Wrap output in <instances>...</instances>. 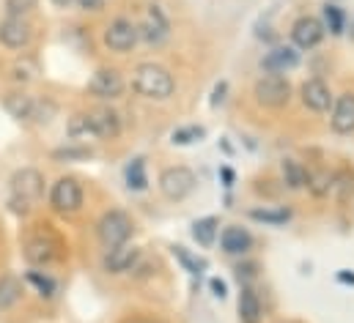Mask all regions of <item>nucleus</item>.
Returning a JSON list of instances; mask_svg holds the SVG:
<instances>
[{
  "label": "nucleus",
  "mask_w": 354,
  "mask_h": 323,
  "mask_svg": "<svg viewBox=\"0 0 354 323\" xmlns=\"http://www.w3.org/2000/svg\"><path fill=\"white\" fill-rule=\"evenodd\" d=\"M253 96L266 110H283L291 101V82L283 75H264L253 85Z\"/></svg>",
  "instance_id": "obj_4"
},
{
  "label": "nucleus",
  "mask_w": 354,
  "mask_h": 323,
  "mask_svg": "<svg viewBox=\"0 0 354 323\" xmlns=\"http://www.w3.org/2000/svg\"><path fill=\"white\" fill-rule=\"evenodd\" d=\"M192 239L201 244V246H212L217 239V219L214 217H203L192 225Z\"/></svg>",
  "instance_id": "obj_23"
},
{
  "label": "nucleus",
  "mask_w": 354,
  "mask_h": 323,
  "mask_svg": "<svg viewBox=\"0 0 354 323\" xmlns=\"http://www.w3.org/2000/svg\"><path fill=\"white\" fill-rule=\"evenodd\" d=\"M308 189H310L316 197L330 195V189H333V175H330V173H308Z\"/></svg>",
  "instance_id": "obj_28"
},
{
  "label": "nucleus",
  "mask_w": 354,
  "mask_h": 323,
  "mask_svg": "<svg viewBox=\"0 0 354 323\" xmlns=\"http://www.w3.org/2000/svg\"><path fill=\"white\" fill-rule=\"evenodd\" d=\"M220 246H223L225 255H245V252H250V246H253V236H250L245 228L231 225V228H225V231L220 233Z\"/></svg>",
  "instance_id": "obj_18"
},
{
  "label": "nucleus",
  "mask_w": 354,
  "mask_h": 323,
  "mask_svg": "<svg viewBox=\"0 0 354 323\" xmlns=\"http://www.w3.org/2000/svg\"><path fill=\"white\" fill-rule=\"evenodd\" d=\"M239 318L242 323H261V302L253 288H242L239 293Z\"/></svg>",
  "instance_id": "obj_20"
},
{
  "label": "nucleus",
  "mask_w": 354,
  "mask_h": 323,
  "mask_svg": "<svg viewBox=\"0 0 354 323\" xmlns=\"http://www.w3.org/2000/svg\"><path fill=\"white\" fill-rule=\"evenodd\" d=\"M250 217L264 225H286L291 219V211L288 208H253Z\"/></svg>",
  "instance_id": "obj_27"
},
{
  "label": "nucleus",
  "mask_w": 354,
  "mask_h": 323,
  "mask_svg": "<svg viewBox=\"0 0 354 323\" xmlns=\"http://www.w3.org/2000/svg\"><path fill=\"white\" fill-rule=\"evenodd\" d=\"M280 173H283V184L291 189V192H299V189H308V170L305 164L297 159H286L280 164Z\"/></svg>",
  "instance_id": "obj_19"
},
{
  "label": "nucleus",
  "mask_w": 354,
  "mask_h": 323,
  "mask_svg": "<svg viewBox=\"0 0 354 323\" xmlns=\"http://www.w3.org/2000/svg\"><path fill=\"white\" fill-rule=\"evenodd\" d=\"M11 72H14V80H17V82H30V80H33V72H36V69H30V72H28V66L17 63Z\"/></svg>",
  "instance_id": "obj_33"
},
{
  "label": "nucleus",
  "mask_w": 354,
  "mask_h": 323,
  "mask_svg": "<svg viewBox=\"0 0 354 323\" xmlns=\"http://www.w3.org/2000/svg\"><path fill=\"white\" fill-rule=\"evenodd\" d=\"M33 39V28L22 17H6L0 22V44L8 50H25Z\"/></svg>",
  "instance_id": "obj_13"
},
{
  "label": "nucleus",
  "mask_w": 354,
  "mask_h": 323,
  "mask_svg": "<svg viewBox=\"0 0 354 323\" xmlns=\"http://www.w3.org/2000/svg\"><path fill=\"white\" fill-rule=\"evenodd\" d=\"M50 206L58 214H77L83 208V186L77 178H58L50 189Z\"/></svg>",
  "instance_id": "obj_7"
},
{
  "label": "nucleus",
  "mask_w": 354,
  "mask_h": 323,
  "mask_svg": "<svg viewBox=\"0 0 354 323\" xmlns=\"http://www.w3.org/2000/svg\"><path fill=\"white\" fill-rule=\"evenodd\" d=\"M341 203H346L349 197L354 195V173L349 167H344V170H338L335 175H333V189H330Z\"/></svg>",
  "instance_id": "obj_22"
},
{
  "label": "nucleus",
  "mask_w": 354,
  "mask_h": 323,
  "mask_svg": "<svg viewBox=\"0 0 354 323\" xmlns=\"http://www.w3.org/2000/svg\"><path fill=\"white\" fill-rule=\"evenodd\" d=\"M53 255H55V252H53V244L44 242V236L28 242V246H25V257H28L30 263H50Z\"/></svg>",
  "instance_id": "obj_24"
},
{
  "label": "nucleus",
  "mask_w": 354,
  "mask_h": 323,
  "mask_svg": "<svg viewBox=\"0 0 354 323\" xmlns=\"http://www.w3.org/2000/svg\"><path fill=\"white\" fill-rule=\"evenodd\" d=\"M28 282L36 285V291H39L41 296H53V293H55V280L47 277V274H41V271H30V274H28Z\"/></svg>",
  "instance_id": "obj_29"
},
{
  "label": "nucleus",
  "mask_w": 354,
  "mask_h": 323,
  "mask_svg": "<svg viewBox=\"0 0 354 323\" xmlns=\"http://www.w3.org/2000/svg\"><path fill=\"white\" fill-rule=\"evenodd\" d=\"M33 8H36V0H6L8 17H22V19H25Z\"/></svg>",
  "instance_id": "obj_31"
},
{
  "label": "nucleus",
  "mask_w": 354,
  "mask_h": 323,
  "mask_svg": "<svg viewBox=\"0 0 354 323\" xmlns=\"http://www.w3.org/2000/svg\"><path fill=\"white\" fill-rule=\"evenodd\" d=\"M6 110L17 118V121H36V124H47L55 112V104L53 101H44V99H33V96H25V93H11L6 96Z\"/></svg>",
  "instance_id": "obj_5"
},
{
  "label": "nucleus",
  "mask_w": 354,
  "mask_h": 323,
  "mask_svg": "<svg viewBox=\"0 0 354 323\" xmlns=\"http://www.w3.org/2000/svg\"><path fill=\"white\" fill-rule=\"evenodd\" d=\"M324 25H322V19H316V17H297L294 19V25H291V41H294V47L297 50H313V47H319L322 44V39H324Z\"/></svg>",
  "instance_id": "obj_12"
},
{
  "label": "nucleus",
  "mask_w": 354,
  "mask_h": 323,
  "mask_svg": "<svg viewBox=\"0 0 354 323\" xmlns=\"http://www.w3.org/2000/svg\"><path fill=\"white\" fill-rule=\"evenodd\" d=\"M140 263V249L135 246V244H121V246H113V249H107V255H104V271H110V274H127V271H132L135 266Z\"/></svg>",
  "instance_id": "obj_15"
},
{
  "label": "nucleus",
  "mask_w": 354,
  "mask_h": 323,
  "mask_svg": "<svg viewBox=\"0 0 354 323\" xmlns=\"http://www.w3.org/2000/svg\"><path fill=\"white\" fill-rule=\"evenodd\" d=\"M261 66L266 75H286L299 66V52H297V47H274L264 55Z\"/></svg>",
  "instance_id": "obj_16"
},
{
  "label": "nucleus",
  "mask_w": 354,
  "mask_h": 323,
  "mask_svg": "<svg viewBox=\"0 0 354 323\" xmlns=\"http://www.w3.org/2000/svg\"><path fill=\"white\" fill-rule=\"evenodd\" d=\"M69 135L72 137H99V140H113L121 135V118L110 107H99L91 112H77L69 121Z\"/></svg>",
  "instance_id": "obj_2"
},
{
  "label": "nucleus",
  "mask_w": 354,
  "mask_h": 323,
  "mask_svg": "<svg viewBox=\"0 0 354 323\" xmlns=\"http://www.w3.org/2000/svg\"><path fill=\"white\" fill-rule=\"evenodd\" d=\"M203 137V129L201 126H184V129H176L174 132V143L176 146H189V143H195V140H201Z\"/></svg>",
  "instance_id": "obj_30"
},
{
  "label": "nucleus",
  "mask_w": 354,
  "mask_h": 323,
  "mask_svg": "<svg viewBox=\"0 0 354 323\" xmlns=\"http://www.w3.org/2000/svg\"><path fill=\"white\" fill-rule=\"evenodd\" d=\"M69 3H72V0H55V6H58V8H66Z\"/></svg>",
  "instance_id": "obj_38"
},
{
  "label": "nucleus",
  "mask_w": 354,
  "mask_h": 323,
  "mask_svg": "<svg viewBox=\"0 0 354 323\" xmlns=\"http://www.w3.org/2000/svg\"><path fill=\"white\" fill-rule=\"evenodd\" d=\"M127 186L135 192H143L149 186V175H146V162L132 159V164L127 167Z\"/></svg>",
  "instance_id": "obj_26"
},
{
  "label": "nucleus",
  "mask_w": 354,
  "mask_h": 323,
  "mask_svg": "<svg viewBox=\"0 0 354 323\" xmlns=\"http://www.w3.org/2000/svg\"><path fill=\"white\" fill-rule=\"evenodd\" d=\"M299 99L310 112H330V107L335 104L333 88L319 77H310L299 85Z\"/></svg>",
  "instance_id": "obj_10"
},
{
  "label": "nucleus",
  "mask_w": 354,
  "mask_h": 323,
  "mask_svg": "<svg viewBox=\"0 0 354 323\" xmlns=\"http://www.w3.org/2000/svg\"><path fill=\"white\" fill-rule=\"evenodd\" d=\"M124 88H127V85H124L121 72H118V69H110V66L96 69L88 82V90L96 99H118V96L124 93Z\"/></svg>",
  "instance_id": "obj_14"
},
{
  "label": "nucleus",
  "mask_w": 354,
  "mask_h": 323,
  "mask_svg": "<svg viewBox=\"0 0 354 323\" xmlns=\"http://www.w3.org/2000/svg\"><path fill=\"white\" fill-rule=\"evenodd\" d=\"M44 195V175L33 167H22L11 175V206L14 211L28 214L30 206Z\"/></svg>",
  "instance_id": "obj_3"
},
{
  "label": "nucleus",
  "mask_w": 354,
  "mask_h": 323,
  "mask_svg": "<svg viewBox=\"0 0 354 323\" xmlns=\"http://www.w3.org/2000/svg\"><path fill=\"white\" fill-rule=\"evenodd\" d=\"M127 323H154V321H143V318H135V321H127Z\"/></svg>",
  "instance_id": "obj_39"
},
{
  "label": "nucleus",
  "mask_w": 354,
  "mask_h": 323,
  "mask_svg": "<svg viewBox=\"0 0 354 323\" xmlns=\"http://www.w3.org/2000/svg\"><path fill=\"white\" fill-rule=\"evenodd\" d=\"M22 299V282L14 274L0 277V310H11Z\"/></svg>",
  "instance_id": "obj_21"
},
{
  "label": "nucleus",
  "mask_w": 354,
  "mask_h": 323,
  "mask_svg": "<svg viewBox=\"0 0 354 323\" xmlns=\"http://www.w3.org/2000/svg\"><path fill=\"white\" fill-rule=\"evenodd\" d=\"M209 285H212V291H214V296H220V299L225 296V282H220V280H212Z\"/></svg>",
  "instance_id": "obj_36"
},
{
  "label": "nucleus",
  "mask_w": 354,
  "mask_h": 323,
  "mask_svg": "<svg viewBox=\"0 0 354 323\" xmlns=\"http://www.w3.org/2000/svg\"><path fill=\"white\" fill-rule=\"evenodd\" d=\"M330 126L335 135H352L354 132V93H341L335 99Z\"/></svg>",
  "instance_id": "obj_17"
},
{
  "label": "nucleus",
  "mask_w": 354,
  "mask_h": 323,
  "mask_svg": "<svg viewBox=\"0 0 354 323\" xmlns=\"http://www.w3.org/2000/svg\"><path fill=\"white\" fill-rule=\"evenodd\" d=\"M83 11H102L104 8V0H75Z\"/></svg>",
  "instance_id": "obj_34"
},
{
  "label": "nucleus",
  "mask_w": 354,
  "mask_h": 323,
  "mask_svg": "<svg viewBox=\"0 0 354 323\" xmlns=\"http://www.w3.org/2000/svg\"><path fill=\"white\" fill-rule=\"evenodd\" d=\"M192 189H195V175H192V170L189 167H165L162 173H160V192L168 197V200H184V197H189L192 195Z\"/></svg>",
  "instance_id": "obj_8"
},
{
  "label": "nucleus",
  "mask_w": 354,
  "mask_h": 323,
  "mask_svg": "<svg viewBox=\"0 0 354 323\" xmlns=\"http://www.w3.org/2000/svg\"><path fill=\"white\" fill-rule=\"evenodd\" d=\"M338 280H341V282H352L354 285V274H338Z\"/></svg>",
  "instance_id": "obj_37"
},
{
  "label": "nucleus",
  "mask_w": 354,
  "mask_h": 323,
  "mask_svg": "<svg viewBox=\"0 0 354 323\" xmlns=\"http://www.w3.org/2000/svg\"><path fill=\"white\" fill-rule=\"evenodd\" d=\"M138 30H140V39L149 47H162L168 41V36H171V22H168V17H165V11L160 6H149L146 19H143V25Z\"/></svg>",
  "instance_id": "obj_11"
},
{
  "label": "nucleus",
  "mask_w": 354,
  "mask_h": 323,
  "mask_svg": "<svg viewBox=\"0 0 354 323\" xmlns=\"http://www.w3.org/2000/svg\"><path fill=\"white\" fill-rule=\"evenodd\" d=\"M138 41H140V30H138V25H135L132 19H127V17H118V19H113V22L104 28V44H107V50H113V52H118V55L135 50Z\"/></svg>",
  "instance_id": "obj_9"
},
{
  "label": "nucleus",
  "mask_w": 354,
  "mask_h": 323,
  "mask_svg": "<svg viewBox=\"0 0 354 323\" xmlns=\"http://www.w3.org/2000/svg\"><path fill=\"white\" fill-rule=\"evenodd\" d=\"M344 28H346V17H344L341 6L327 3V6H324V30H330L333 36H341Z\"/></svg>",
  "instance_id": "obj_25"
},
{
  "label": "nucleus",
  "mask_w": 354,
  "mask_h": 323,
  "mask_svg": "<svg viewBox=\"0 0 354 323\" xmlns=\"http://www.w3.org/2000/svg\"><path fill=\"white\" fill-rule=\"evenodd\" d=\"M174 252H176V257L181 260V266L189 271V274H201V268H203V260H198V257H192L184 246H174Z\"/></svg>",
  "instance_id": "obj_32"
},
{
  "label": "nucleus",
  "mask_w": 354,
  "mask_h": 323,
  "mask_svg": "<svg viewBox=\"0 0 354 323\" xmlns=\"http://www.w3.org/2000/svg\"><path fill=\"white\" fill-rule=\"evenodd\" d=\"M132 228H135V225H132L129 214H124V211L113 208V211L102 214V219L96 222V236H99L102 246L113 249V246H121V244L129 242Z\"/></svg>",
  "instance_id": "obj_6"
},
{
  "label": "nucleus",
  "mask_w": 354,
  "mask_h": 323,
  "mask_svg": "<svg viewBox=\"0 0 354 323\" xmlns=\"http://www.w3.org/2000/svg\"><path fill=\"white\" fill-rule=\"evenodd\" d=\"M132 90L149 101H168L176 93V80L162 63H140L132 72Z\"/></svg>",
  "instance_id": "obj_1"
},
{
  "label": "nucleus",
  "mask_w": 354,
  "mask_h": 323,
  "mask_svg": "<svg viewBox=\"0 0 354 323\" xmlns=\"http://www.w3.org/2000/svg\"><path fill=\"white\" fill-rule=\"evenodd\" d=\"M225 90H228V85H225V82H220V85L214 88V99H212V104H217V101H223V99H225V96H223Z\"/></svg>",
  "instance_id": "obj_35"
}]
</instances>
